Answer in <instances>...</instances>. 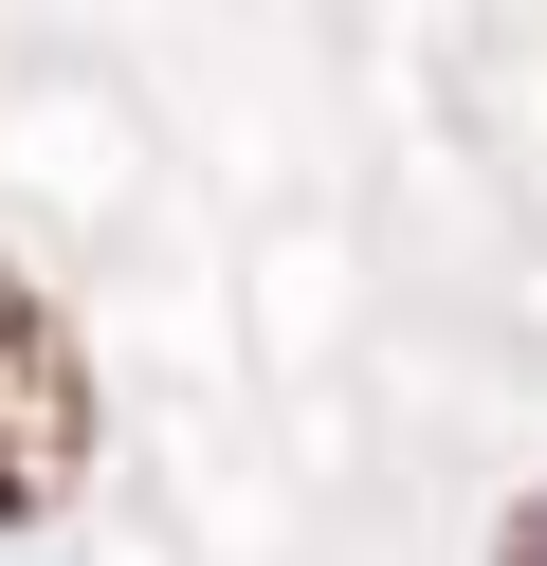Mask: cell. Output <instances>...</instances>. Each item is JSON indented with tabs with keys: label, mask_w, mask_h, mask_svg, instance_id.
<instances>
[{
	"label": "cell",
	"mask_w": 547,
	"mask_h": 566,
	"mask_svg": "<svg viewBox=\"0 0 547 566\" xmlns=\"http://www.w3.org/2000/svg\"><path fill=\"white\" fill-rule=\"evenodd\" d=\"M73 475H92V347H73V311L0 256V530L73 512Z\"/></svg>",
	"instance_id": "6da1fadb"
},
{
	"label": "cell",
	"mask_w": 547,
	"mask_h": 566,
	"mask_svg": "<svg viewBox=\"0 0 547 566\" xmlns=\"http://www.w3.org/2000/svg\"><path fill=\"white\" fill-rule=\"evenodd\" d=\"M493 566H547V493H529V512H511V530H493Z\"/></svg>",
	"instance_id": "7a4b0ae2"
}]
</instances>
